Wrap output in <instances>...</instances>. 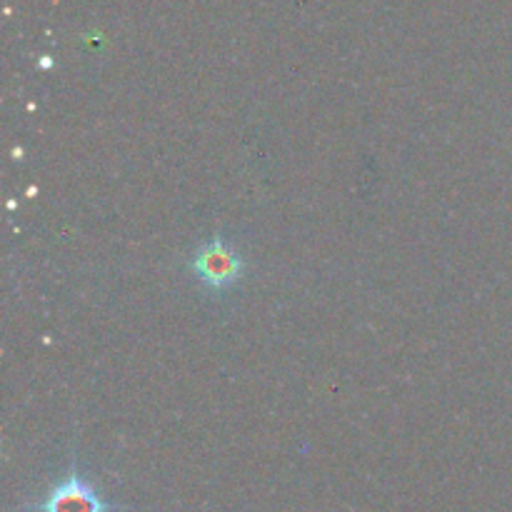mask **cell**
Listing matches in <instances>:
<instances>
[{
	"label": "cell",
	"instance_id": "cell-1",
	"mask_svg": "<svg viewBox=\"0 0 512 512\" xmlns=\"http://www.w3.org/2000/svg\"><path fill=\"white\" fill-rule=\"evenodd\" d=\"M190 270L195 280L210 290H230L243 280L245 260L240 250L225 238L215 235L213 240L200 245L190 258Z\"/></svg>",
	"mask_w": 512,
	"mask_h": 512
},
{
	"label": "cell",
	"instance_id": "cell-2",
	"mask_svg": "<svg viewBox=\"0 0 512 512\" xmlns=\"http://www.w3.org/2000/svg\"><path fill=\"white\" fill-rule=\"evenodd\" d=\"M120 505L100 498L98 490L78 473V463L73 460L68 478L60 480L43 503L35 505V512H115Z\"/></svg>",
	"mask_w": 512,
	"mask_h": 512
}]
</instances>
